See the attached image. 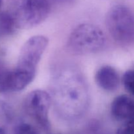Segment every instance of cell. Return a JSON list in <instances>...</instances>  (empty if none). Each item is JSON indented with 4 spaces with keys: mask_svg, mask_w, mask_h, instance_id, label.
<instances>
[{
    "mask_svg": "<svg viewBox=\"0 0 134 134\" xmlns=\"http://www.w3.org/2000/svg\"><path fill=\"white\" fill-rule=\"evenodd\" d=\"M51 96L56 113L62 119L74 120L85 115L89 105L88 86L82 74L72 66L55 72Z\"/></svg>",
    "mask_w": 134,
    "mask_h": 134,
    "instance_id": "6da1fadb",
    "label": "cell"
},
{
    "mask_svg": "<svg viewBox=\"0 0 134 134\" xmlns=\"http://www.w3.org/2000/svg\"><path fill=\"white\" fill-rule=\"evenodd\" d=\"M106 43L103 30L96 25L85 23L79 25L69 35L68 50L75 55H86L100 51Z\"/></svg>",
    "mask_w": 134,
    "mask_h": 134,
    "instance_id": "7a4b0ae2",
    "label": "cell"
},
{
    "mask_svg": "<svg viewBox=\"0 0 134 134\" xmlns=\"http://www.w3.org/2000/svg\"><path fill=\"white\" fill-rule=\"evenodd\" d=\"M16 27L30 29L40 24L51 12L50 0H9Z\"/></svg>",
    "mask_w": 134,
    "mask_h": 134,
    "instance_id": "3957f363",
    "label": "cell"
},
{
    "mask_svg": "<svg viewBox=\"0 0 134 134\" xmlns=\"http://www.w3.org/2000/svg\"><path fill=\"white\" fill-rule=\"evenodd\" d=\"M105 25L113 39L121 44L134 41V13L125 5L113 7L105 17Z\"/></svg>",
    "mask_w": 134,
    "mask_h": 134,
    "instance_id": "277c9868",
    "label": "cell"
},
{
    "mask_svg": "<svg viewBox=\"0 0 134 134\" xmlns=\"http://www.w3.org/2000/svg\"><path fill=\"white\" fill-rule=\"evenodd\" d=\"M48 44L44 35H34L29 38L22 47L16 68L36 75V69Z\"/></svg>",
    "mask_w": 134,
    "mask_h": 134,
    "instance_id": "5b68a950",
    "label": "cell"
},
{
    "mask_svg": "<svg viewBox=\"0 0 134 134\" xmlns=\"http://www.w3.org/2000/svg\"><path fill=\"white\" fill-rule=\"evenodd\" d=\"M51 105V94L43 90H33L25 99V108L28 115L45 130L50 128L48 113Z\"/></svg>",
    "mask_w": 134,
    "mask_h": 134,
    "instance_id": "8992f818",
    "label": "cell"
},
{
    "mask_svg": "<svg viewBox=\"0 0 134 134\" xmlns=\"http://www.w3.org/2000/svg\"><path fill=\"white\" fill-rule=\"evenodd\" d=\"M35 75L16 68L0 72V92H19L26 88L35 79Z\"/></svg>",
    "mask_w": 134,
    "mask_h": 134,
    "instance_id": "52a82bcc",
    "label": "cell"
},
{
    "mask_svg": "<svg viewBox=\"0 0 134 134\" xmlns=\"http://www.w3.org/2000/svg\"><path fill=\"white\" fill-rule=\"evenodd\" d=\"M111 115L119 121L134 120V99L127 95L116 97L111 105Z\"/></svg>",
    "mask_w": 134,
    "mask_h": 134,
    "instance_id": "ba28073f",
    "label": "cell"
},
{
    "mask_svg": "<svg viewBox=\"0 0 134 134\" xmlns=\"http://www.w3.org/2000/svg\"><path fill=\"white\" fill-rule=\"evenodd\" d=\"M95 80L99 88L107 92L115 90L120 83V78L117 71L109 65L101 67L96 73Z\"/></svg>",
    "mask_w": 134,
    "mask_h": 134,
    "instance_id": "9c48e42d",
    "label": "cell"
},
{
    "mask_svg": "<svg viewBox=\"0 0 134 134\" xmlns=\"http://www.w3.org/2000/svg\"><path fill=\"white\" fill-rule=\"evenodd\" d=\"M122 82L126 90L134 96V69H130L124 73Z\"/></svg>",
    "mask_w": 134,
    "mask_h": 134,
    "instance_id": "30bf717a",
    "label": "cell"
},
{
    "mask_svg": "<svg viewBox=\"0 0 134 134\" xmlns=\"http://www.w3.org/2000/svg\"><path fill=\"white\" fill-rule=\"evenodd\" d=\"M14 134H39L36 128L28 123H21L14 130Z\"/></svg>",
    "mask_w": 134,
    "mask_h": 134,
    "instance_id": "8fae6325",
    "label": "cell"
},
{
    "mask_svg": "<svg viewBox=\"0 0 134 134\" xmlns=\"http://www.w3.org/2000/svg\"><path fill=\"white\" fill-rule=\"evenodd\" d=\"M116 134H134V120L124 122L117 130Z\"/></svg>",
    "mask_w": 134,
    "mask_h": 134,
    "instance_id": "7c38bea8",
    "label": "cell"
},
{
    "mask_svg": "<svg viewBox=\"0 0 134 134\" xmlns=\"http://www.w3.org/2000/svg\"><path fill=\"white\" fill-rule=\"evenodd\" d=\"M12 116V111L10 106L6 103L0 101V117L10 119Z\"/></svg>",
    "mask_w": 134,
    "mask_h": 134,
    "instance_id": "4fadbf2b",
    "label": "cell"
},
{
    "mask_svg": "<svg viewBox=\"0 0 134 134\" xmlns=\"http://www.w3.org/2000/svg\"><path fill=\"white\" fill-rule=\"evenodd\" d=\"M56 3H71L73 2L74 0H52Z\"/></svg>",
    "mask_w": 134,
    "mask_h": 134,
    "instance_id": "5bb4252c",
    "label": "cell"
},
{
    "mask_svg": "<svg viewBox=\"0 0 134 134\" xmlns=\"http://www.w3.org/2000/svg\"><path fill=\"white\" fill-rule=\"evenodd\" d=\"M0 134H7L5 130L1 128V127H0Z\"/></svg>",
    "mask_w": 134,
    "mask_h": 134,
    "instance_id": "9a60e30c",
    "label": "cell"
},
{
    "mask_svg": "<svg viewBox=\"0 0 134 134\" xmlns=\"http://www.w3.org/2000/svg\"><path fill=\"white\" fill-rule=\"evenodd\" d=\"M1 4H2V0H0V7L1 6Z\"/></svg>",
    "mask_w": 134,
    "mask_h": 134,
    "instance_id": "2e32d148",
    "label": "cell"
}]
</instances>
